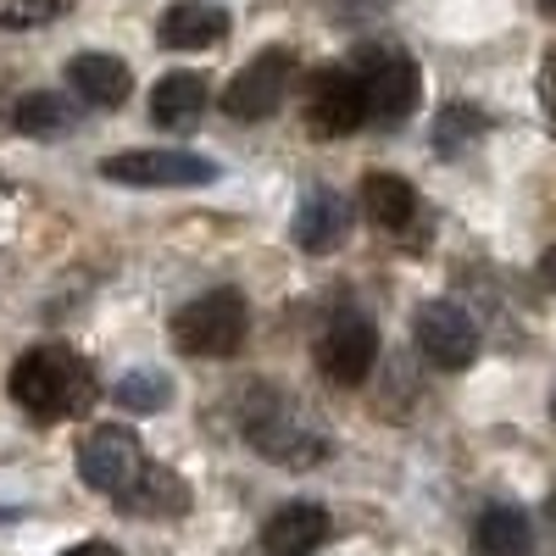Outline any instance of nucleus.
<instances>
[{"label": "nucleus", "mask_w": 556, "mask_h": 556, "mask_svg": "<svg viewBox=\"0 0 556 556\" xmlns=\"http://www.w3.org/2000/svg\"><path fill=\"white\" fill-rule=\"evenodd\" d=\"M7 395L34 417V424H67V417L89 412V401H96V374H89V362L67 345H34L12 362Z\"/></svg>", "instance_id": "f257e3e1"}, {"label": "nucleus", "mask_w": 556, "mask_h": 556, "mask_svg": "<svg viewBox=\"0 0 556 556\" xmlns=\"http://www.w3.org/2000/svg\"><path fill=\"white\" fill-rule=\"evenodd\" d=\"M251 334V306L240 290H212L173 317V345L201 362H228Z\"/></svg>", "instance_id": "f03ea898"}, {"label": "nucleus", "mask_w": 556, "mask_h": 556, "mask_svg": "<svg viewBox=\"0 0 556 556\" xmlns=\"http://www.w3.org/2000/svg\"><path fill=\"white\" fill-rule=\"evenodd\" d=\"M356 78L367 89V123H406L417 112V96H424V73L417 62L401 51V45H362L356 51Z\"/></svg>", "instance_id": "7ed1b4c3"}, {"label": "nucleus", "mask_w": 556, "mask_h": 556, "mask_svg": "<svg viewBox=\"0 0 556 556\" xmlns=\"http://www.w3.org/2000/svg\"><path fill=\"white\" fill-rule=\"evenodd\" d=\"M240 429H245L251 451L262 462H273V468H312V462H323V451H329L323 434L306 429L285 401H251L240 412Z\"/></svg>", "instance_id": "20e7f679"}, {"label": "nucleus", "mask_w": 556, "mask_h": 556, "mask_svg": "<svg viewBox=\"0 0 556 556\" xmlns=\"http://www.w3.org/2000/svg\"><path fill=\"white\" fill-rule=\"evenodd\" d=\"M412 345L440 374H462V367L479 362V323L456 301H424L412 312Z\"/></svg>", "instance_id": "39448f33"}, {"label": "nucleus", "mask_w": 556, "mask_h": 556, "mask_svg": "<svg viewBox=\"0 0 556 556\" xmlns=\"http://www.w3.org/2000/svg\"><path fill=\"white\" fill-rule=\"evenodd\" d=\"M217 162L195 151H123L101 162V178L128 184V190H190V184H217Z\"/></svg>", "instance_id": "423d86ee"}, {"label": "nucleus", "mask_w": 556, "mask_h": 556, "mask_svg": "<svg viewBox=\"0 0 556 556\" xmlns=\"http://www.w3.org/2000/svg\"><path fill=\"white\" fill-rule=\"evenodd\" d=\"M290 73H295V56L285 51V45H267V51L256 62H245L235 73V84L223 89V112L235 117V123L273 117L278 106H285V96H290Z\"/></svg>", "instance_id": "0eeeda50"}, {"label": "nucleus", "mask_w": 556, "mask_h": 556, "mask_svg": "<svg viewBox=\"0 0 556 556\" xmlns=\"http://www.w3.org/2000/svg\"><path fill=\"white\" fill-rule=\"evenodd\" d=\"M78 473L89 490H101V495H123L139 473H146V451H139V434L123 429V424H101V429H89V440L78 445Z\"/></svg>", "instance_id": "6e6552de"}, {"label": "nucleus", "mask_w": 556, "mask_h": 556, "mask_svg": "<svg viewBox=\"0 0 556 556\" xmlns=\"http://www.w3.org/2000/svg\"><path fill=\"white\" fill-rule=\"evenodd\" d=\"M374 362H379V329L356 312H340L329 329L317 334V367H323V379L340 384V390H356L374 374Z\"/></svg>", "instance_id": "1a4fd4ad"}, {"label": "nucleus", "mask_w": 556, "mask_h": 556, "mask_svg": "<svg viewBox=\"0 0 556 556\" xmlns=\"http://www.w3.org/2000/svg\"><path fill=\"white\" fill-rule=\"evenodd\" d=\"M306 123H312L317 139H345V134H356L367 123V89H362L356 67H334V73L317 78Z\"/></svg>", "instance_id": "9d476101"}, {"label": "nucleus", "mask_w": 556, "mask_h": 556, "mask_svg": "<svg viewBox=\"0 0 556 556\" xmlns=\"http://www.w3.org/2000/svg\"><path fill=\"white\" fill-rule=\"evenodd\" d=\"M290 235L306 256H329L351 240V201L340 190H306L301 206H295V223H290Z\"/></svg>", "instance_id": "9b49d317"}, {"label": "nucleus", "mask_w": 556, "mask_h": 556, "mask_svg": "<svg viewBox=\"0 0 556 556\" xmlns=\"http://www.w3.org/2000/svg\"><path fill=\"white\" fill-rule=\"evenodd\" d=\"M329 513L312 501H290L262 523V556H312L323 540H329Z\"/></svg>", "instance_id": "f8f14e48"}, {"label": "nucleus", "mask_w": 556, "mask_h": 556, "mask_svg": "<svg viewBox=\"0 0 556 556\" xmlns=\"http://www.w3.org/2000/svg\"><path fill=\"white\" fill-rule=\"evenodd\" d=\"M228 39V12L217 0H173L162 17V45L167 51H212Z\"/></svg>", "instance_id": "ddd939ff"}, {"label": "nucleus", "mask_w": 556, "mask_h": 556, "mask_svg": "<svg viewBox=\"0 0 556 556\" xmlns=\"http://www.w3.org/2000/svg\"><path fill=\"white\" fill-rule=\"evenodd\" d=\"M67 84L84 106H123L134 89V73H128V62H117L106 51H84L67 62Z\"/></svg>", "instance_id": "4468645a"}, {"label": "nucleus", "mask_w": 556, "mask_h": 556, "mask_svg": "<svg viewBox=\"0 0 556 556\" xmlns=\"http://www.w3.org/2000/svg\"><path fill=\"white\" fill-rule=\"evenodd\" d=\"M201 112H206V78L201 73H162L156 78V89H151V123H162V128H190V123H201Z\"/></svg>", "instance_id": "2eb2a0df"}, {"label": "nucleus", "mask_w": 556, "mask_h": 556, "mask_svg": "<svg viewBox=\"0 0 556 556\" xmlns=\"http://www.w3.org/2000/svg\"><path fill=\"white\" fill-rule=\"evenodd\" d=\"M362 206H367V217H374L379 228L401 235V228L417 217V190L401 173H367L362 178Z\"/></svg>", "instance_id": "dca6fc26"}, {"label": "nucleus", "mask_w": 556, "mask_h": 556, "mask_svg": "<svg viewBox=\"0 0 556 556\" xmlns=\"http://www.w3.org/2000/svg\"><path fill=\"white\" fill-rule=\"evenodd\" d=\"M128 513H156V518H173V513H184V506H190V484H184L173 468H151L146 462V473H139L123 495H117Z\"/></svg>", "instance_id": "f3484780"}, {"label": "nucleus", "mask_w": 556, "mask_h": 556, "mask_svg": "<svg viewBox=\"0 0 556 556\" xmlns=\"http://www.w3.org/2000/svg\"><path fill=\"white\" fill-rule=\"evenodd\" d=\"M473 545L479 556H529L534 551V534H529V518L518 513V506H484L479 513V529H473Z\"/></svg>", "instance_id": "a211bd4d"}, {"label": "nucleus", "mask_w": 556, "mask_h": 556, "mask_svg": "<svg viewBox=\"0 0 556 556\" xmlns=\"http://www.w3.org/2000/svg\"><path fill=\"white\" fill-rule=\"evenodd\" d=\"M12 123H17L23 134H34V139H56V134H73L78 112L67 106V96H51V89H39V96L17 101Z\"/></svg>", "instance_id": "6ab92c4d"}, {"label": "nucleus", "mask_w": 556, "mask_h": 556, "mask_svg": "<svg viewBox=\"0 0 556 556\" xmlns=\"http://www.w3.org/2000/svg\"><path fill=\"white\" fill-rule=\"evenodd\" d=\"M112 401L123 412H167L173 406V379L156 374V367H134V374H123L112 384Z\"/></svg>", "instance_id": "aec40b11"}, {"label": "nucleus", "mask_w": 556, "mask_h": 556, "mask_svg": "<svg viewBox=\"0 0 556 556\" xmlns=\"http://www.w3.org/2000/svg\"><path fill=\"white\" fill-rule=\"evenodd\" d=\"M484 128H490V117H484L479 106H445V112L434 117V151H440V156L468 151V146H479Z\"/></svg>", "instance_id": "412c9836"}, {"label": "nucleus", "mask_w": 556, "mask_h": 556, "mask_svg": "<svg viewBox=\"0 0 556 556\" xmlns=\"http://www.w3.org/2000/svg\"><path fill=\"white\" fill-rule=\"evenodd\" d=\"M67 12V0H0V28H45Z\"/></svg>", "instance_id": "4be33fe9"}, {"label": "nucleus", "mask_w": 556, "mask_h": 556, "mask_svg": "<svg viewBox=\"0 0 556 556\" xmlns=\"http://www.w3.org/2000/svg\"><path fill=\"white\" fill-rule=\"evenodd\" d=\"M62 556H123L112 540H84V545H73V551H62Z\"/></svg>", "instance_id": "5701e85b"}, {"label": "nucleus", "mask_w": 556, "mask_h": 556, "mask_svg": "<svg viewBox=\"0 0 556 556\" xmlns=\"http://www.w3.org/2000/svg\"><path fill=\"white\" fill-rule=\"evenodd\" d=\"M545 112L556 117V56L545 62Z\"/></svg>", "instance_id": "b1692460"}, {"label": "nucleus", "mask_w": 556, "mask_h": 556, "mask_svg": "<svg viewBox=\"0 0 556 556\" xmlns=\"http://www.w3.org/2000/svg\"><path fill=\"white\" fill-rule=\"evenodd\" d=\"M540 273H545V285H556V245L540 256Z\"/></svg>", "instance_id": "393cba45"}, {"label": "nucleus", "mask_w": 556, "mask_h": 556, "mask_svg": "<svg viewBox=\"0 0 556 556\" xmlns=\"http://www.w3.org/2000/svg\"><path fill=\"white\" fill-rule=\"evenodd\" d=\"M0 523H17V513H12V506H0Z\"/></svg>", "instance_id": "a878e982"}, {"label": "nucleus", "mask_w": 556, "mask_h": 556, "mask_svg": "<svg viewBox=\"0 0 556 556\" xmlns=\"http://www.w3.org/2000/svg\"><path fill=\"white\" fill-rule=\"evenodd\" d=\"M540 7H545V12H556V0H540Z\"/></svg>", "instance_id": "bb28decb"}, {"label": "nucleus", "mask_w": 556, "mask_h": 556, "mask_svg": "<svg viewBox=\"0 0 556 556\" xmlns=\"http://www.w3.org/2000/svg\"><path fill=\"white\" fill-rule=\"evenodd\" d=\"M551 417H556V390H551Z\"/></svg>", "instance_id": "cd10ccee"}]
</instances>
